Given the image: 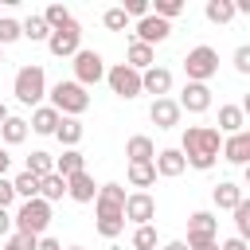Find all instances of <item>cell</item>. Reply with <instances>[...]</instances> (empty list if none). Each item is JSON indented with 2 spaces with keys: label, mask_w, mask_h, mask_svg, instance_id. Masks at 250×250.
<instances>
[{
  "label": "cell",
  "mask_w": 250,
  "mask_h": 250,
  "mask_svg": "<svg viewBox=\"0 0 250 250\" xmlns=\"http://www.w3.org/2000/svg\"><path fill=\"white\" fill-rule=\"evenodd\" d=\"M219 148H223V133L215 125H188L184 129V141H180V156L188 168L195 172H211L215 160H219Z\"/></svg>",
  "instance_id": "6da1fadb"
},
{
  "label": "cell",
  "mask_w": 250,
  "mask_h": 250,
  "mask_svg": "<svg viewBox=\"0 0 250 250\" xmlns=\"http://www.w3.org/2000/svg\"><path fill=\"white\" fill-rule=\"evenodd\" d=\"M12 94H16L20 105H39V102L47 98V70H43L39 62L20 66L16 78H12Z\"/></svg>",
  "instance_id": "7a4b0ae2"
},
{
  "label": "cell",
  "mask_w": 250,
  "mask_h": 250,
  "mask_svg": "<svg viewBox=\"0 0 250 250\" xmlns=\"http://www.w3.org/2000/svg\"><path fill=\"white\" fill-rule=\"evenodd\" d=\"M51 109L59 113V117H82L86 109H90V94L74 82V78H66V82H55L51 90Z\"/></svg>",
  "instance_id": "3957f363"
},
{
  "label": "cell",
  "mask_w": 250,
  "mask_h": 250,
  "mask_svg": "<svg viewBox=\"0 0 250 250\" xmlns=\"http://www.w3.org/2000/svg\"><path fill=\"white\" fill-rule=\"evenodd\" d=\"M12 227H16L20 234L43 238V234H47V227H51V203H43L39 195H35V199H23V203H20V211L12 215Z\"/></svg>",
  "instance_id": "277c9868"
},
{
  "label": "cell",
  "mask_w": 250,
  "mask_h": 250,
  "mask_svg": "<svg viewBox=\"0 0 250 250\" xmlns=\"http://www.w3.org/2000/svg\"><path fill=\"white\" fill-rule=\"evenodd\" d=\"M184 74H188V82H203V86H207V82L219 74V51L207 47V43L191 47V51L184 55Z\"/></svg>",
  "instance_id": "5b68a950"
},
{
  "label": "cell",
  "mask_w": 250,
  "mask_h": 250,
  "mask_svg": "<svg viewBox=\"0 0 250 250\" xmlns=\"http://www.w3.org/2000/svg\"><path fill=\"white\" fill-rule=\"evenodd\" d=\"M47 51H51L55 59H74V55L82 51V27H78V20L55 27V31L47 35Z\"/></svg>",
  "instance_id": "8992f818"
},
{
  "label": "cell",
  "mask_w": 250,
  "mask_h": 250,
  "mask_svg": "<svg viewBox=\"0 0 250 250\" xmlns=\"http://www.w3.org/2000/svg\"><path fill=\"white\" fill-rule=\"evenodd\" d=\"M207 242H219V219L211 211H191L188 215V238H184V246L195 250V246H207Z\"/></svg>",
  "instance_id": "52a82bcc"
},
{
  "label": "cell",
  "mask_w": 250,
  "mask_h": 250,
  "mask_svg": "<svg viewBox=\"0 0 250 250\" xmlns=\"http://www.w3.org/2000/svg\"><path fill=\"white\" fill-rule=\"evenodd\" d=\"M102 78H105V59H102L98 51H86V47H82V51L74 55V82L86 90V86H98Z\"/></svg>",
  "instance_id": "ba28073f"
},
{
  "label": "cell",
  "mask_w": 250,
  "mask_h": 250,
  "mask_svg": "<svg viewBox=\"0 0 250 250\" xmlns=\"http://www.w3.org/2000/svg\"><path fill=\"white\" fill-rule=\"evenodd\" d=\"M105 82H109V90H113L117 98H125V102L141 98V74H137L133 66H125V62L105 66Z\"/></svg>",
  "instance_id": "9c48e42d"
},
{
  "label": "cell",
  "mask_w": 250,
  "mask_h": 250,
  "mask_svg": "<svg viewBox=\"0 0 250 250\" xmlns=\"http://www.w3.org/2000/svg\"><path fill=\"white\" fill-rule=\"evenodd\" d=\"M121 215H125V223L145 227V223H152V219H156V199H152L148 191H129V195H125Z\"/></svg>",
  "instance_id": "30bf717a"
},
{
  "label": "cell",
  "mask_w": 250,
  "mask_h": 250,
  "mask_svg": "<svg viewBox=\"0 0 250 250\" xmlns=\"http://www.w3.org/2000/svg\"><path fill=\"white\" fill-rule=\"evenodd\" d=\"M172 35V23L168 20H160V16H145V20H137V43H145V47H156V43H164Z\"/></svg>",
  "instance_id": "8fae6325"
},
{
  "label": "cell",
  "mask_w": 250,
  "mask_h": 250,
  "mask_svg": "<svg viewBox=\"0 0 250 250\" xmlns=\"http://www.w3.org/2000/svg\"><path fill=\"white\" fill-rule=\"evenodd\" d=\"M176 105H180V113H184V109H188V113H207V109H211V86H203V82H188L184 94L176 98Z\"/></svg>",
  "instance_id": "7c38bea8"
},
{
  "label": "cell",
  "mask_w": 250,
  "mask_h": 250,
  "mask_svg": "<svg viewBox=\"0 0 250 250\" xmlns=\"http://www.w3.org/2000/svg\"><path fill=\"white\" fill-rule=\"evenodd\" d=\"M168 90H172V70L168 66L141 70V94H152V102H156V98H168Z\"/></svg>",
  "instance_id": "4fadbf2b"
},
{
  "label": "cell",
  "mask_w": 250,
  "mask_h": 250,
  "mask_svg": "<svg viewBox=\"0 0 250 250\" xmlns=\"http://www.w3.org/2000/svg\"><path fill=\"white\" fill-rule=\"evenodd\" d=\"M180 105H176V98H156L152 105H148V121L156 125V129H176L180 125Z\"/></svg>",
  "instance_id": "5bb4252c"
},
{
  "label": "cell",
  "mask_w": 250,
  "mask_h": 250,
  "mask_svg": "<svg viewBox=\"0 0 250 250\" xmlns=\"http://www.w3.org/2000/svg\"><path fill=\"white\" fill-rule=\"evenodd\" d=\"M125 207V188L121 184H102L98 195H94V211L98 215H121Z\"/></svg>",
  "instance_id": "9a60e30c"
},
{
  "label": "cell",
  "mask_w": 250,
  "mask_h": 250,
  "mask_svg": "<svg viewBox=\"0 0 250 250\" xmlns=\"http://www.w3.org/2000/svg\"><path fill=\"white\" fill-rule=\"evenodd\" d=\"M219 156H223V160H230V164H246V160H250V133L242 129V133H230V137H223V148H219Z\"/></svg>",
  "instance_id": "2e32d148"
},
{
  "label": "cell",
  "mask_w": 250,
  "mask_h": 250,
  "mask_svg": "<svg viewBox=\"0 0 250 250\" xmlns=\"http://www.w3.org/2000/svg\"><path fill=\"white\" fill-rule=\"evenodd\" d=\"M152 168H156V176H164V180H176V176H184V172H188V164H184L180 148H160V152L152 156Z\"/></svg>",
  "instance_id": "e0dca14e"
},
{
  "label": "cell",
  "mask_w": 250,
  "mask_h": 250,
  "mask_svg": "<svg viewBox=\"0 0 250 250\" xmlns=\"http://www.w3.org/2000/svg\"><path fill=\"white\" fill-rule=\"evenodd\" d=\"M125 156H129V164H148V160L156 156V145H152V137H145V133H133V137L125 141Z\"/></svg>",
  "instance_id": "ac0fdd59"
},
{
  "label": "cell",
  "mask_w": 250,
  "mask_h": 250,
  "mask_svg": "<svg viewBox=\"0 0 250 250\" xmlns=\"http://www.w3.org/2000/svg\"><path fill=\"white\" fill-rule=\"evenodd\" d=\"M66 195H70L74 203H94V195H98V184H94V176H90V172H78V176H70V180H66Z\"/></svg>",
  "instance_id": "d6986e66"
},
{
  "label": "cell",
  "mask_w": 250,
  "mask_h": 250,
  "mask_svg": "<svg viewBox=\"0 0 250 250\" xmlns=\"http://www.w3.org/2000/svg\"><path fill=\"white\" fill-rule=\"evenodd\" d=\"M211 199H215V207H219V211H234L246 195H242V188H238L234 180H219V184H215V191H211Z\"/></svg>",
  "instance_id": "ffe728a7"
},
{
  "label": "cell",
  "mask_w": 250,
  "mask_h": 250,
  "mask_svg": "<svg viewBox=\"0 0 250 250\" xmlns=\"http://www.w3.org/2000/svg\"><path fill=\"white\" fill-rule=\"evenodd\" d=\"M125 66H133L137 74H141V70H148V66H156V47H145V43H137V39H133V43L125 47Z\"/></svg>",
  "instance_id": "44dd1931"
},
{
  "label": "cell",
  "mask_w": 250,
  "mask_h": 250,
  "mask_svg": "<svg viewBox=\"0 0 250 250\" xmlns=\"http://www.w3.org/2000/svg\"><path fill=\"white\" fill-rule=\"evenodd\" d=\"M82 133H86V125H82L78 117H59V125H55V137H59L62 148H78Z\"/></svg>",
  "instance_id": "7402d4cb"
},
{
  "label": "cell",
  "mask_w": 250,
  "mask_h": 250,
  "mask_svg": "<svg viewBox=\"0 0 250 250\" xmlns=\"http://www.w3.org/2000/svg\"><path fill=\"white\" fill-rule=\"evenodd\" d=\"M78 172H86V156H82L78 148H62V156H55V176L70 180V176H78Z\"/></svg>",
  "instance_id": "603a6c76"
},
{
  "label": "cell",
  "mask_w": 250,
  "mask_h": 250,
  "mask_svg": "<svg viewBox=\"0 0 250 250\" xmlns=\"http://www.w3.org/2000/svg\"><path fill=\"white\" fill-rule=\"evenodd\" d=\"M246 129V113L242 105H219V133L230 137V133H242Z\"/></svg>",
  "instance_id": "cb8c5ba5"
},
{
  "label": "cell",
  "mask_w": 250,
  "mask_h": 250,
  "mask_svg": "<svg viewBox=\"0 0 250 250\" xmlns=\"http://www.w3.org/2000/svg\"><path fill=\"white\" fill-rule=\"evenodd\" d=\"M55 125H59V113H55L51 105H35L27 129H31V133H43V137H55Z\"/></svg>",
  "instance_id": "d4e9b609"
},
{
  "label": "cell",
  "mask_w": 250,
  "mask_h": 250,
  "mask_svg": "<svg viewBox=\"0 0 250 250\" xmlns=\"http://www.w3.org/2000/svg\"><path fill=\"white\" fill-rule=\"evenodd\" d=\"M23 172H31L35 180H43V176H51V172H55V156H51V152H43V148H35V152L27 156V164H23Z\"/></svg>",
  "instance_id": "484cf974"
},
{
  "label": "cell",
  "mask_w": 250,
  "mask_h": 250,
  "mask_svg": "<svg viewBox=\"0 0 250 250\" xmlns=\"http://www.w3.org/2000/svg\"><path fill=\"white\" fill-rule=\"evenodd\" d=\"M203 16H207L211 23H230V20L238 16V12H234V0H207Z\"/></svg>",
  "instance_id": "4316f807"
},
{
  "label": "cell",
  "mask_w": 250,
  "mask_h": 250,
  "mask_svg": "<svg viewBox=\"0 0 250 250\" xmlns=\"http://www.w3.org/2000/svg\"><path fill=\"white\" fill-rule=\"evenodd\" d=\"M27 133H31V129H27V121H23V117H8V121L0 125L4 145H23V141H27Z\"/></svg>",
  "instance_id": "83f0119b"
},
{
  "label": "cell",
  "mask_w": 250,
  "mask_h": 250,
  "mask_svg": "<svg viewBox=\"0 0 250 250\" xmlns=\"http://www.w3.org/2000/svg\"><path fill=\"white\" fill-rule=\"evenodd\" d=\"M125 176H129V184H133L137 191H145V188L156 184V168H152V160H148V164H129Z\"/></svg>",
  "instance_id": "f1b7e54d"
},
{
  "label": "cell",
  "mask_w": 250,
  "mask_h": 250,
  "mask_svg": "<svg viewBox=\"0 0 250 250\" xmlns=\"http://www.w3.org/2000/svg\"><path fill=\"white\" fill-rule=\"evenodd\" d=\"M62 195H66V180H62V176L51 172V176L39 180V199H43V203H55V199H62Z\"/></svg>",
  "instance_id": "f546056e"
},
{
  "label": "cell",
  "mask_w": 250,
  "mask_h": 250,
  "mask_svg": "<svg viewBox=\"0 0 250 250\" xmlns=\"http://www.w3.org/2000/svg\"><path fill=\"white\" fill-rule=\"evenodd\" d=\"M20 35H23V39H31V43H47L51 27L43 23V16H27V20L20 23Z\"/></svg>",
  "instance_id": "4dcf8cb0"
},
{
  "label": "cell",
  "mask_w": 250,
  "mask_h": 250,
  "mask_svg": "<svg viewBox=\"0 0 250 250\" xmlns=\"http://www.w3.org/2000/svg\"><path fill=\"white\" fill-rule=\"evenodd\" d=\"M94 230L102 238H117V234H125V215H98L94 219Z\"/></svg>",
  "instance_id": "1f68e13d"
},
{
  "label": "cell",
  "mask_w": 250,
  "mask_h": 250,
  "mask_svg": "<svg viewBox=\"0 0 250 250\" xmlns=\"http://www.w3.org/2000/svg\"><path fill=\"white\" fill-rule=\"evenodd\" d=\"M39 16H43V23H47V27H51V31H55V27H62V23H70V20H74V16H70V8H66V4H47V8H43V12H39Z\"/></svg>",
  "instance_id": "d6a6232c"
},
{
  "label": "cell",
  "mask_w": 250,
  "mask_h": 250,
  "mask_svg": "<svg viewBox=\"0 0 250 250\" xmlns=\"http://www.w3.org/2000/svg\"><path fill=\"white\" fill-rule=\"evenodd\" d=\"M12 191H16V199H35V195H39V180H35L31 172H20V176L12 180Z\"/></svg>",
  "instance_id": "836d02e7"
},
{
  "label": "cell",
  "mask_w": 250,
  "mask_h": 250,
  "mask_svg": "<svg viewBox=\"0 0 250 250\" xmlns=\"http://www.w3.org/2000/svg\"><path fill=\"white\" fill-rule=\"evenodd\" d=\"M148 12H152V16H160V20H168V23H172V20H176V16H180V12H184V0H156V4H148Z\"/></svg>",
  "instance_id": "e575fe53"
},
{
  "label": "cell",
  "mask_w": 250,
  "mask_h": 250,
  "mask_svg": "<svg viewBox=\"0 0 250 250\" xmlns=\"http://www.w3.org/2000/svg\"><path fill=\"white\" fill-rule=\"evenodd\" d=\"M133 250H156V227L152 223H145V227L133 230Z\"/></svg>",
  "instance_id": "d590c367"
},
{
  "label": "cell",
  "mask_w": 250,
  "mask_h": 250,
  "mask_svg": "<svg viewBox=\"0 0 250 250\" xmlns=\"http://www.w3.org/2000/svg\"><path fill=\"white\" fill-rule=\"evenodd\" d=\"M234 230H238L234 238H246V234H250V199H242V203L234 207Z\"/></svg>",
  "instance_id": "8d00e7d4"
},
{
  "label": "cell",
  "mask_w": 250,
  "mask_h": 250,
  "mask_svg": "<svg viewBox=\"0 0 250 250\" xmlns=\"http://www.w3.org/2000/svg\"><path fill=\"white\" fill-rule=\"evenodd\" d=\"M16 39H23V35H20V20L0 16V47H8V43H16Z\"/></svg>",
  "instance_id": "74e56055"
},
{
  "label": "cell",
  "mask_w": 250,
  "mask_h": 250,
  "mask_svg": "<svg viewBox=\"0 0 250 250\" xmlns=\"http://www.w3.org/2000/svg\"><path fill=\"white\" fill-rule=\"evenodd\" d=\"M102 23H105L109 31H125V27H129V16H125L121 8H105V12H102Z\"/></svg>",
  "instance_id": "f35d334b"
},
{
  "label": "cell",
  "mask_w": 250,
  "mask_h": 250,
  "mask_svg": "<svg viewBox=\"0 0 250 250\" xmlns=\"http://www.w3.org/2000/svg\"><path fill=\"white\" fill-rule=\"evenodd\" d=\"M35 242H39V238H31V234H20V230H12V234L4 238V250H35Z\"/></svg>",
  "instance_id": "ab89813d"
},
{
  "label": "cell",
  "mask_w": 250,
  "mask_h": 250,
  "mask_svg": "<svg viewBox=\"0 0 250 250\" xmlns=\"http://www.w3.org/2000/svg\"><path fill=\"white\" fill-rule=\"evenodd\" d=\"M117 8H121L129 20H133V16H137V20H145V16H148V0H125V4H117Z\"/></svg>",
  "instance_id": "60d3db41"
},
{
  "label": "cell",
  "mask_w": 250,
  "mask_h": 250,
  "mask_svg": "<svg viewBox=\"0 0 250 250\" xmlns=\"http://www.w3.org/2000/svg\"><path fill=\"white\" fill-rule=\"evenodd\" d=\"M234 70H238V74H250V47H246V43L234 51Z\"/></svg>",
  "instance_id": "b9f144b4"
},
{
  "label": "cell",
  "mask_w": 250,
  "mask_h": 250,
  "mask_svg": "<svg viewBox=\"0 0 250 250\" xmlns=\"http://www.w3.org/2000/svg\"><path fill=\"white\" fill-rule=\"evenodd\" d=\"M12 203H16V191H12V180H8V176H0V207L8 211Z\"/></svg>",
  "instance_id": "7bdbcfd3"
},
{
  "label": "cell",
  "mask_w": 250,
  "mask_h": 250,
  "mask_svg": "<svg viewBox=\"0 0 250 250\" xmlns=\"http://www.w3.org/2000/svg\"><path fill=\"white\" fill-rule=\"evenodd\" d=\"M35 250H62V242H59V238H51V234H43V238L35 242Z\"/></svg>",
  "instance_id": "ee69618b"
},
{
  "label": "cell",
  "mask_w": 250,
  "mask_h": 250,
  "mask_svg": "<svg viewBox=\"0 0 250 250\" xmlns=\"http://www.w3.org/2000/svg\"><path fill=\"white\" fill-rule=\"evenodd\" d=\"M8 234H12V211L0 207V238H8Z\"/></svg>",
  "instance_id": "f6af8a7d"
},
{
  "label": "cell",
  "mask_w": 250,
  "mask_h": 250,
  "mask_svg": "<svg viewBox=\"0 0 250 250\" xmlns=\"http://www.w3.org/2000/svg\"><path fill=\"white\" fill-rule=\"evenodd\" d=\"M219 250H250V246H246V238H227V242H219Z\"/></svg>",
  "instance_id": "bcb514c9"
},
{
  "label": "cell",
  "mask_w": 250,
  "mask_h": 250,
  "mask_svg": "<svg viewBox=\"0 0 250 250\" xmlns=\"http://www.w3.org/2000/svg\"><path fill=\"white\" fill-rule=\"evenodd\" d=\"M8 168H12V156H8V148H0V176H8Z\"/></svg>",
  "instance_id": "7dc6e473"
},
{
  "label": "cell",
  "mask_w": 250,
  "mask_h": 250,
  "mask_svg": "<svg viewBox=\"0 0 250 250\" xmlns=\"http://www.w3.org/2000/svg\"><path fill=\"white\" fill-rule=\"evenodd\" d=\"M160 250H188V246H184V238H172V242H164Z\"/></svg>",
  "instance_id": "c3c4849f"
},
{
  "label": "cell",
  "mask_w": 250,
  "mask_h": 250,
  "mask_svg": "<svg viewBox=\"0 0 250 250\" xmlns=\"http://www.w3.org/2000/svg\"><path fill=\"white\" fill-rule=\"evenodd\" d=\"M8 117H12V113H8V105H4V102H0V125H4V121H8Z\"/></svg>",
  "instance_id": "681fc988"
},
{
  "label": "cell",
  "mask_w": 250,
  "mask_h": 250,
  "mask_svg": "<svg viewBox=\"0 0 250 250\" xmlns=\"http://www.w3.org/2000/svg\"><path fill=\"white\" fill-rule=\"evenodd\" d=\"M195 250H219V242H207V246H195Z\"/></svg>",
  "instance_id": "f907efd6"
},
{
  "label": "cell",
  "mask_w": 250,
  "mask_h": 250,
  "mask_svg": "<svg viewBox=\"0 0 250 250\" xmlns=\"http://www.w3.org/2000/svg\"><path fill=\"white\" fill-rule=\"evenodd\" d=\"M66 250H86V246H66Z\"/></svg>",
  "instance_id": "816d5d0a"
},
{
  "label": "cell",
  "mask_w": 250,
  "mask_h": 250,
  "mask_svg": "<svg viewBox=\"0 0 250 250\" xmlns=\"http://www.w3.org/2000/svg\"><path fill=\"white\" fill-rule=\"evenodd\" d=\"M0 66H4V55H0Z\"/></svg>",
  "instance_id": "f5cc1de1"
}]
</instances>
